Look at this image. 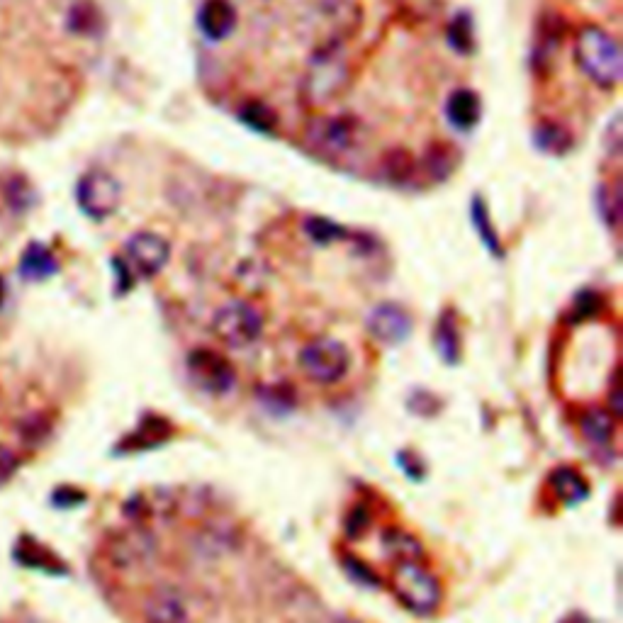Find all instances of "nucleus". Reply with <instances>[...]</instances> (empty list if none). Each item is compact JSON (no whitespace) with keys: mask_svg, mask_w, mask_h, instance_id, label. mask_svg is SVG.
<instances>
[{"mask_svg":"<svg viewBox=\"0 0 623 623\" xmlns=\"http://www.w3.org/2000/svg\"><path fill=\"white\" fill-rule=\"evenodd\" d=\"M575 59L589 81L599 88H616L621 83L623 59L616 39L597 25H587L577 32Z\"/></svg>","mask_w":623,"mask_h":623,"instance_id":"nucleus-1","label":"nucleus"},{"mask_svg":"<svg viewBox=\"0 0 623 623\" xmlns=\"http://www.w3.org/2000/svg\"><path fill=\"white\" fill-rule=\"evenodd\" d=\"M390 589L404 609L417 616H429L441 604V585L419 560H404L392 568Z\"/></svg>","mask_w":623,"mask_h":623,"instance_id":"nucleus-2","label":"nucleus"},{"mask_svg":"<svg viewBox=\"0 0 623 623\" xmlns=\"http://www.w3.org/2000/svg\"><path fill=\"white\" fill-rule=\"evenodd\" d=\"M312 151L322 156H344L361 142V122L353 115H327L312 120L305 129Z\"/></svg>","mask_w":623,"mask_h":623,"instance_id":"nucleus-3","label":"nucleus"},{"mask_svg":"<svg viewBox=\"0 0 623 623\" xmlns=\"http://www.w3.org/2000/svg\"><path fill=\"white\" fill-rule=\"evenodd\" d=\"M351 356L341 341L329 339H314L305 346L300 353V368L305 370V375L319 385H334L349 373Z\"/></svg>","mask_w":623,"mask_h":623,"instance_id":"nucleus-4","label":"nucleus"},{"mask_svg":"<svg viewBox=\"0 0 623 623\" xmlns=\"http://www.w3.org/2000/svg\"><path fill=\"white\" fill-rule=\"evenodd\" d=\"M212 331L222 344L232 346V349H246V346L256 344L258 336L263 334V319L249 302L232 300L215 312Z\"/></svg>","mask_w":623,"mask_h":623,"instance_id":"nucleus-5","label":"nucleus"},{"mask_svg":"<svg viewBox=\"0 0 623 623\" xmlns=\"http://www.w3.org/2000/svg\"><path fill=\"white\" fill-rule=\"evenodd\" d=\"M168 258H171V246L164 237L137 232L132 239H127L120 263L132 280H149L164 271Z\"/></svg>","mask_w":623,"mask_h":623,"instance_id":"nucleus-6","label":"nucleus"},{"mask_svg":"<svg viewBox=\"0 0 623 623\" xmlns=\"http://www.w3.org/2000/svg\"><path fill=\"white\" fill-rule=\"evenodd\" d=\"M122 200V185L105 171H88L76 185V202L93 222L108 220L117 212Z\"/></svg>","mask_w":623,"mask_h":623,"instance_id":"nucleus-7","label":"nucleus"},{"mask_svg":"<svg viewBox=\"0 0 623 623\" xmlns=\"http://www.w3.org/2000/svg\"><path fill=\"white\" fill-rule=\"evenodd\" d=\"M188 373L193 383L207 395H227L237 385V373H234L232 363L210 349L190 351Z\"/></svg>","mask_w":623,"mask_h":623,"instance_id":"nucleus-8","label":"nucleus"},{"mask_svg":"<svg viewBox=\"0 0 623 623\" xmlns=\"http://www.w3.org/2000/svg\"><path fill=\"white\" fill-rule=\"evenodd\" d=\"M346 83V64L334 47H327L324 52L314 56V66L305 81L307 103L322 105L327 100H334V95L344 88Z\"/></svg>","mask_w":623,"mask_h":623,"instance_id":"nucleus-9","label":"nucleus"},{"mask_svg":"<svg viewBox=\"0 0 623 623\" xmlns=\"http://www.w3.org/2000/svg\"><path fill=\"white\" fill-rule=\"evenodd\" d=\"M368 331L385 346H397L412 334V317L397 302H380L368 314Z\"/></svg>","mask_w":623,"mask_h":623,"instance_id":"nucleus-10","label":"nucleus"},{"mask_svg":"<svg viewBox=\"0 0 623 623\" xmlns=\"http://www.w3.org/2000/svg\"><path fill=\"white\" fill-rule=\"evenodd\" d=\"M198 25L207 39L220 42L237 25V10L229 0H205L198 13Z\"/></svg>","mask_w":623,"mask_h":623,"instance_id":"nucleus-11","label":"nucleus"},{"mask_svg":"<svg viewBox=\"0 0 623 623\" xmlns=\"http://www.w3.org/2000/svg\"><path fill=\"white\" fill-rule=\"evenodd\" d=\"M15 560L22 565V568H32V570H42L47 575H66L64 563L49 550L47 546L35 541L32 536H22L15 546Z\"/></svg>","mask_w":623,"mask_h":623,"instance_id":"nucleus-12","label":"nucleus"},{"mask_svg":"<svg viewBox=\"0 0 623 623\" xmlns=\"http://www.w3.org/2000/svg\"><path fill=\"white\" fill-rule=\"evenodd\" d=\"M446 117L456 129H473L482 117V100L480 95L470 88H458L448 95Z\"/></svg>","mask_w":623,"mask_h":623,"instance_id":"nucleus-13","label":"nucleus"},{"mask_svg":"<svg viewBox=\"0 0 623 623\" xmlns=\"http://www.w3.org/2000/svg\"><path fill=\"white\" fill-rule=\"evenodd\" d=\"M56 271H59V261H56V256L52 254V249L44 244H39V241H35V244L27 246L25 251H22V258H20V275L25 280H32V283H42V280L52 278V275H56Z\"/></svg>","mask_w":623,"mask_h":623,"instance_id":"nucleus-14","label":"nucleus"},{"mask_svg":"<svg viewBox=\"0 0 623 623\" xmlns=\"http://www.w3.org/2000/svg\"><path fill=\"white\" fill-rule=\"evenodd\" d=\"M550 492L563 504H577L587 497V480L577 470L558 468L548 480Z\"/></svg>","mask_w":623,"mask_h":623,"instance_id":"nucleus-15","label":"nucleus"},{"mask_svg":"<svg viewBox=\"0 0 623 623\" xmlns=\"http://www.w3.org/2000/svg\"><path fill=\"white\" fill-rule=\"evenodd\" d=\"M580 426H582V434H585L594 446L609 448L611 441H614L616 422H614V417H611L609 409H602V407L587 409V412L582 414Z\"/></svg>","mask_w":623,"mask_h":623,"instance_id":"nucleus-16","label":"nucleus"},{"mask_svg":"<svg viewBox=\"0 0 623 623\" xmlns=\"http://www.w3.org/2000/svg\"><path fill=\"white\" fill-rule=\"evenodd\" d=\"M436 351L448 366H456L460 361V331H458V319L453 310H446L441 314L439 324H436Z\"/></svg>","mask_w":623,"mask_h":623,"instance_id":"nucleus-17","label":"nucleus"},{"mask_svg":"<svg viewBox=\"0 0 623 623\" xmlns=\"http://www.w3.org/2000/svg\"><path fill=\"white\" fill-rule=\"evenodd\" d=\"M147 621L149 623H188V614H185L181 599L171 592H159L151 597L147 606Z\"/></svg>","mask_w":623,"mask_h":623,"instance_id":"nucleus-18","label":"nucleus"},{"mask_svg":"<svg viewBox=\"0 0 623 623\" xmlns=\"http://www.w3.org/2000/svg\"><path fill=\"white\" fill-rule=\"evenodd\" d=\"M470 217H473V224L477 229V234H480L482 244L487 246V251H490L492 256L502 258L504 251H502V239H499L497 229L492 227V220H490V210H487L485 200L477 195V198L473 200V205H470Z\"/></svg>","mask_w":623,"mask_h":623,"instance_id":"nucleus-19","label":"nucleus"},{"mask_svg":"<svg viewBox=\"0 0 623 623\" xmlns=\"http://www.w3.org/2000/svg\"><path fill=\"white\" fill-rule=\"evenodd\" d=\"M460 164V154L451 144H434L429 151H426V159H424V168L431 178L436 181H443V178L451 176Z\"/></svg>","mask_w":623,"mask_h":623,"instance_id":"nucleus-20","label":"nucleus"},{"mask_svg":"<svg viewBox=\"0 0 623 623\" xmlns=\"http://www.w3.org/2000/svg\"><path fill=\"white\" fill-rule=\"evenodd\" d=\"M533 142H536V147L541 149L543 154H553V156H563L565 151H570L572 147L568 129L553 125V122H543V125L536 129V134H533Z\"/></svg>","mask_w":623,"mask_h":623,"instance_id":"nucleus-21","label":"nucleus"},{"mask_svg":"<svg viewBox=\"0 0 623 623\" xmlns=\"http://www.w3.org/2000/svg\"><path fill=\"white\" fill-rule=\"evenodd\" d=\"M383 546L390 558H395V563H404V560H422V546L414 536L404 531H385L383 533Z\"/></svg>","mask_w":623,"mask_h":623,"instance_id":"nucleus-22","label":"nucleus"},{"mask_svg":"<svg viewBox=\"0 0 623 623\" xmlns=\"http://www.w3.org/2000/svg\"><path fill=\"white\" fill-rule=\"evenodd\" d=\"M448 44L456 49L458 54H473L475 52V30L470 13H458L448 25Z\"/></svg>","mask_w":623,"mask_h":623,"instance_id":"nucleus-23","label":"nucleus"},{"mask_svg":"<svg viewBox=\"0 0 623 623\" xmlns=\"http://www.w3.org/2000/svg\"><path fill=\"white\" fill-rule=\"evenodd\" d=\"M239 120L249 129H254V132L266 134V137L268 134H275V127H278L275 112L263 103H246L244 108L239 110Z\"/></svg>","mask_w":623,"mask_h":623,"instance_id":"nucleus-24","label":"nucleus"},{"mask_svg":"<svg viewBox=\"0 0 623 623\" xmlns=\"http://www.w3.org/2000/svg\"><path fill=\"white\" fill-rule=\"evenodd\" d=\"M305 232L310 234V239L317 241V244H334V241L349 237V232H346L344 227L327 220V217H310V220H305Z\"/></svg>","mask_w":623,"mask_h":623,"instance_id":"nucleus-25","label":"nucleus"},{"mask_svg":"<svg viewBox=\"0 0 623 623\" xmlns=\"http://www.w3.org/2000/svg\"><path fill=\"white\" fill-rule=\"evenodd\" d=\"M5 198H8V205L18 212L30 210L35 205V193H32V185L25 178H13L5 188Z\"/></svg>","mask_w":623,"mask_h":623,"instance_id":"nucleus-26","label":"nucleus"},{"mask_svg":"<svg viewBox=\"0 0 623 623\" xmlns=\"http://www.w3.org/2000/svg\"><path fill=\"white\" fill-rule=\"evenodd\" d=\"M69 25L74 32H81V35H91V32L98 30L100 20H98V13H95L93 5L83 3V5H76L74 8Z\"/></svg>","mask_w":623,"mask_h":623,"instance_id":"nucleus-27","label":"nucleus"},{"mask_svg":"<svg viewBox=\"0 0 623 623\" xmlns=\"http://www.w3.org/2000/svg\"><path fill=\"white\" fill-rule=\"evenodd\" d=\"M383 168L387 181L392 183H404L412 178V161L407 154H387Z\"/></svg>","mask_w":623,"mask_h":623,"instance_id":"nucleus-28","label":"nucleus"},{"mask_svg":"<svg viewBox=\"0 0 623 623\" xmlns=\"http://www.w3.org/2000/svg\"><path fill=\"white\" fill-rule=\"evenodd\" d=\"M599 205H602V217L604 222L609 224L611 229L616 227V222H619V195L611 193L609 188H602V193H599Z\"/></svg>","mask_w":623,"mask_h":623,"instance_id":"nucleus-29","label":"nucleus"},{"mask_svg":"<svg viewBox=\"0 0 623 623\" xmlns=\"http://www.w3.org/2000/svg\"><path fill=\"white\" fill-rule=\"evenodd\" d=\"M18 468H20V458L15 456L10 448L0 446V485H5L10 477L18 473Z\"/></svg>","mask_w":623,"mask_h":623,"instance_id":"nucleus-30","label":"nucleus"},{"mask_svg":"<svg viewBox=\"0 0 623 623\" xmlns=\"http://www.w3.org/2000/svg\"><path fill=\"white\" fill-rule=\"evenodd\" d=\"M52 499L56 507H76V504H81L86 497H83L81 492H76L74 487H59Z\"/></svg>","mask_w":623,"mask_h":623,"instance_id":"nucleus-31","label":"nucleus"},{"mask_svg":"<svg viewBox=\"0 0 623 623\" xmlns=\"http://www.w3.org/2000/svg\"><path fill=\"white\" fill-rule=\"evenodd\" d=\"M5 295H8V288H5V280L0 278V307H3V302H5Z\"/></svg>","mask_w":623,"mask_h":623,"instance_id":"nucleus-32","label":"nucleus"}]
</instances>
